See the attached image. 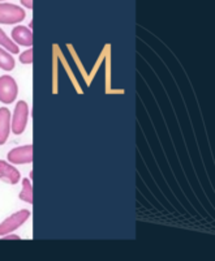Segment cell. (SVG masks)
I'll use <instances>...</instances> for the list:
<instances>
[{"label":"cell","mask_w":215,"mask_h":261,"mask_svg":"<svg viewBox=\"0 0 215 261\" xmlns=\"http://www.w3.org/2000/svg\"><path fill=\"white\" fill-rule=\"evenodd\" d=\"M12 39L17 46L32 47L33 46V33L25 27H16L12 30Z\"/></svg>","instance_id":"cell-7"},{"label":"cell","mask_w":215,"mask_h":261,"mask_svg":"<svg viewBox=\"0 0 215 261\" xmlns=\"http://www.w3.org/2000/svg\"><path fill=\"white\" fill-rule=\"evenodd\" d=\"M28 118H29V106L25 101H18L15 107V113L11 120V129L15 135L24 134L25 128L28 124Z\"/></svg>","instance_id":"cell-1"},{"label":"cell","mask_w":215,"mask_h":261,"mask_svg":"<svg viewBox=\"0 0 215 261\" xmlns=\"http://www.w3.org/2000/svg\"><path fill=\"white\" fill-rule=\"evenodd\" d=\"M0 46H3L8 53H12V54L20 53V51H18V46L16 45L15 42H12V39L9 38V37L7 36L6 33H4L2 29H0Z\"/></svg>","instance_id":"cell-11"},{"label":"cell","mask_w":215,"mask_h":261,"mask_svg":"<svg viewBox=\"0 0 215 261\" xmlns=\"http://www.w3.org/2000/svg\"><path fill=\"white\" fill-rule=\"evenodd\" d=\"M25 11L16 4L0 3V24L12 25L24 21Z\"/></svg>","instance_id":"cell-2"},{"label":"cell","mask_w":215,"mask_h":261,"mask_svg":"<svg viewBox=\"0 0 215 261\" xmlns=\"http://www.w3.org/2000/svg\"><path fill=\"white\" fill-rule=\"evenodd\" d=\"M30 218V212L24 209V211H20L17 213L9 216L7 220H4L3 222L0 223V237H4L6 234L15 231L17 230L20 226L24 225L28 220Z\"/></svg>","instance_id":"cell-4"},{"label":"cell","mask_w":215,"mask_h":261,"mask_svg":"<svg viewBox=\"0 0 215 261\" xmlns=\"http://www.w3.org/2000/svg\"><path fill=\"white\" fill-rule=\"evenodd\" d=\"M15 59L8 51L0 48V68L4 69V71H12L15 68Z\"/></svg>","instance_id":"cell-9"},{"label":"cell","mask_w":215,"mask_h":261,"mask_svg":"<svg viewBox=\"0 0 215 261\" xmlns=\"http://www.w3.org/2000/svg\"><path fill=\"white\" fill-rule=\"evenodd\" d=\"M21 179V174L16 167H13L11 163L7 161L0 160V180L6 181V183L17 184Z\"/></svg>","instance_id":"cell-6"},{"label":"cell","mask_w":215,"mask_h":261,"mask_svg":"<svg viewBox=\"0 0 215 261\" xmlns=\"http://www.w3.org/2000/svg\"><path fill=\"white\" fill-rule=\"evenodd\" d=\"M21 4L26 8L33 9V0H21Z\"/></svg>","instance_id":"cell-13"},{"label":"cell","mask_w":215,"mask_h":261,"mask_svg":"<svg viewBox=\"0 0 215 261\" xmlns=\"http://www.w3.org/2000/svg\"><path fill=\"white\" fill-rule=\"evenodd\" d=\"M11 113L7 107H0V145H4L11 134Z\"/></svg>","instance_id":"cell-8"},{"label":"cell","mask_w":215,"mask_h":261,"mask_svg":"<svg viewBox=\"0 0 215 261\" xmlns=\"http://www.w3.org/2000/svg\"><path fill=\"white\" fill-rule=\"evenodd\" d=\"M4 239H7V241H8V239H18V241H20V237H18V235L11 234V232H9V234L4 235Z\"/></svg>","instance_id":"cell-14"},{"label":"cell","mask_w":215,"mask_h":261,"mask_svg":"<svg viewBox=\"0 0 215 261\" xmlns=\"http://www.w3.org/2000/svg\"><path fill=\"white\" fill-rule=\"evenodd\" d=\"M20 62L22 64H32L33 63V48L29 47V50L24 51L20 55Z\"/></svg>","instance_id":"cell-12"},{"label":"cell","mask_w":215,"mask_h":261,"mask_svg":"<svg viewBox=\"0 0 215 261\" xmlns=\"http://www.w3.org/2000/svg\"><path fill=\"white\" fill-rule=\"evenodd\" d=\"M8 161L13 165H26L33 162V145H24L15 148L7 155Z\"/></svg>","instance_id":"cell-5"},{"label":"cell","mask_w":215,"mask_h":261,"mask_svg":"<svg viewBox=\"0 0 215 261\" xmlns=\"http://www.w3.org/2000/svg\"><path fill=\"white\" fill-rule=\"evenodd\" d=\"M18 94V86L12 76L4 74L0 77V102L11 105L16 101Z\"/></svg>","instance_id":"cell-3"},{"label":"cell","mask_w":215,"mask_h":261,"mask_svg":"<svg viewBox=\"0 0 215 261\" xmlns=\"http://www.w3.org/2000/svg\"><path fill=\"white\" fill-rule=\"evenodd\" d=\"M20 199L28 204H33V186L30 179L22 180V190L20 192Z\"/></svg>","instance_id":"cell-10"}]
</instances>
